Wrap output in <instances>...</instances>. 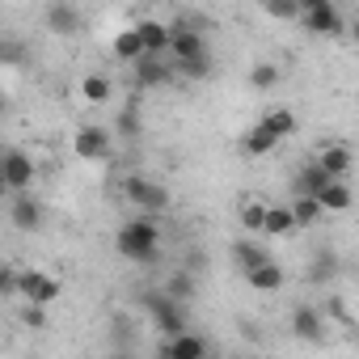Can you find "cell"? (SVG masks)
Segmentation results:
<instances>
[{"label": "cell", "instance_id": "obj_1", "mask_svg": "<svg viewBox=\"0 0 359 359\" xmlns=\"http://www.w3.org/2000/svg\"><path fill=\"white\" fill-rule=\"evenodd\" d=\"M114 250H118L127 262H152L156 250H161V224H156V216L140 212L135 220H127V224L118 229V237H114Z\"/></svg>", "mask_w": 359, "mask_h": 359}, {"label": "cell", "instance_id": "obj_2", "mask_svg": "<svg viewBox=\"0 0 359 359\" xmlns=\"http://www.w3.org/2000/svg\"><path fill=\"white\" fill-rule=\"evenodd\" d=\"M123 199L131 203V208H140V212H148V216H161L169 203H173V195L161 187V182H152V177H140V173H131V177H123Z\"/></svg>", "mask_w": 359, "mask_h": 359}, {"label": "cell", "instance_id": "obj_3", "mask_svg": "<svg viewBox=\"0 0 359 359\" xmlns=\"http://www.w3.org/2000/svg\"><path fill=\"white\" fill-rule=\"evenodd\" d=\"M13 292L22 296V300H30V304H55L60 300V279L55 275H47V271H13Z\"/></svg>", "mask_w": 359, "mask_h": 359}, {"label": "cell", "instance_id": "obj_4", "mask_svg": "<svg viewBox=\"0 0 359 359\" xmlns=\"http://www.w3.org/2000/svg\"><path fill=\"white\" fill-rule=\"evenodd\" d=\"M144 309H148L152 325H156L165 338L177 334V330H187V309H182V300H173V296H165V292H152V296H144Z\"/></svg>", "mask_w": 359, "mask_h": 359}, {"label": "cell", "instance_id": "obj_5", "mask_svg": "<svg viewBox=\"0 0 359 359\" xmlns=\"http://www.w3.org/2000/svg\"><path fill=\"white\" fill-rule=\"evenodd\" d=\"M296 22H300L309 34H317V39H338V34L346 30L338 5H300V18H296Z\"/></svg>", "mask_w": 359, "mask_h": 359}, {"label": "cell", "instance_id": "obj_6", "mask_svg": "<svg viewBox=\"0 0 359 359\" xmlns=\"http://www.w3.org/2000/svg\"><path fill=\"white\" fill-rule=\"evenodd\" d=\"M0 169H5V187H9V195H18V191H30L34 187V156L30 152H22V148H5L0 152Z\"/></svg>", "mask_w": 359, "mask_h": 359}, {"label": "cell", "instance_id": "obj_7", "mask_svg": "<svg viewBox=\"0 0 359 359\" xmlns=\"http://www.w3.org/2000/svg\"><path fill=\"white\" fill-rule=\"evenodd\" d=\"M72 152L81 161H106L110 156V131L97 127V123H85L76 135H72Z\"/></svg>", "mask_w": 359, "mask_h": 359}, {"label": "cell", "instance_id": "obj_8", "mask_svg": "<svg viewBox=\"0 0 359 359\" xmlns=\"http://www.w3.org/2000/svg\"><path fill=\"white\" fill-rule=\"evenodd\" d=\"M165 55H173V60L208 55V34H203V30H191V26H169V47H165Z\"/></svg>", "mask_w": 359, "mask_h": 359}, {"label": "cell", "instance_id": "obj_9", "mask_svg": "<svg viewBox=\"0 0 359 359\" xmlns=\"http://www.w3.org/2000/svg\"><path fill=\"white\" fill-rule=\"evenodd\" d=\"M9 220H13V229H22V233H39V229H43V203H39L30 191H18V195H13V208H9Z\"/></svg>", "mask_w": 359, "mask_h": 359}, {"label": "cell", "instance_id": "obj_10", "mask_svg": "<svg viewBox=\"0 0 359 359\" xmlns=\"http://www.w3.org/2000/svg\"><path fill=\"white\" fill-rule=\"evenodd\" d=\"M47 30L60 34V39H72L81 30V9L72 5V0H51L47 5Z\"/></svg>", "mask_w": 359, "mask_h": 359}, {"label": "cell", "instance_id": "obj_11", "mask_svg": "<svg viewBox=\"0 0 359 359\" xmlns=\"http://www.w3.org/2000/svg\"><path fill=\"white\" fill-rule=\"evenodd\" d=\"M292 334L304 338V342H321V338H325V313L313 309V304L292 309Z\"/></svg>", "mask_w": 359, "mask_h": 359}, {"label": "cell", "instance_id": "obj_12", "mask_svg": "<svg viewBox=\"0 0 359 359\" xmlns=\"http://www.w3.org/2000/svg\"><path fill=\"white\" fill-rule=\"evenodd\" d=\"M165 355L169 359H203L208 355V338L191 334V325H187V330H177V334L165 338Z\"/></svg>", "mask_w": 359, "mask_h": 359}, {"label": "cell", "instance_id": "obj_13", "mask_svg": "<svg viewBox=\"0 0 359 359\" xmlns=\"http://www.w3.org/2000/svg\"><path fill=\"white\" fill-rule=\"evenodd\" d=\"M245 279H250V287H254V292H279V287L287 283V271H283L275 258H266V262L250 266V271H245Z\"/></svg>", "mask_w": 359, "mask_h": 359}, {"label": "cell", "instance_id": "obj_14", "mask_svg": "<svg viewBox=\"0 0 359 359\" xmlns=\"http://www.w3.org/2000/svg\"><path fill=\"white\" fill-rule=\"evenodd\" d=\"M313 199L321 203V212H351V203H355V195H351V187H346V177H330V182H325Z\"/></svg>", "mask_w": 359, "mask_h": 359}, {"label": "cell", "instance_id": "obj_15", "mask_svg": "<svg viewBox=\"0 0 359 359\" xmlns=\"http://www.w3.org/2000/svg\"><path fill=\"white\" fill-rule=\"evenodd\" d=\"M351 161H355V152H351L346 144H325V148L317 152V165H321L330 177H346V173H351Z\"/></svg>", "mask_w": 359, "mask_h": 359}, {"label": "cell", "instance_id": "obj_16", "mask_svg": "<svg viewBox=\"0 0 359 359\" xmlns=\"http://www.w3.org/2000/svg\"><path fill=\"white\" fill-rule=\"evenodd\" d=\"M135 34L144 43V55H165V47H169V26L165 22H140Z\"/></svg>", "mask_w": 359, "mask_h": 359}, {"label": "cell", "instance_id": "obj_17", "mask_svg": "<svg viewBox=\"0 0 359 359\" xmlns=\"http://www.w3.org/2000/svg\"><path fill=\"white\" fill-rule=\"evenodd\" d=\"M131 68H135V81H140V85H165V81H169L165 55H140Z\"/></svg>", "mask_w": 359, "mask_h": 359}, {"label": "cell", "instance_id": "obj_18", "mask_svg": "<svg viewBox=\"0 0 359 359\" xmlns=\"http://www.w3.org/2000/svg\"><path fill=\"white\" fill-rule=\"evenodd\" d=\"M287 212H292V224H296V229H313V224L325 216V212H321V203H317L313 195H292Z\"/></svg>", "mask_w": 359, "mask_h": 359}, {"label": "cell", "instance_id": "obj_19", "mask_svg": "<svg viewBox=\"0 0 359 359\" xmlns=\"http://www.w3.org/2000/svg\"><path fill=\"white\" fill-rule=\"evenodd\" d=\"M275 140H287V135H296V114L287 110V106H275V110H266L262 118H258Z\"/></svg>", "mask_w": 359, "mask_h": 359}, {"label": "cell", "instance_id": "obj_20", "mask_svg": "<svg viewBox=\"0 0 359 359\" xmlns=\"http://www.w3.org/2000/svg\"><path fill=\"white\" fill-rule=\"evenodd\" d=\"M325 182H330V173H325V169L313 161V165H304V169L296 173V182H292V195H317Z\"/></svg>", "mask_w": 359, "mask_h": 359}, {"label": "cell", "instance_id": "obj_21", "mask_svg": "<svg viewBox=\"0 0 359 359\" xmlns=\"http://www.w3.org/2000/svg\"><path fill=\"white\" fill-rule=\"evenodd\" d=\"M110 51H114V60H123V64H135V60L144 55V43H140L135 26H131V30H118V34H114V47H110Z\"/></svg>", "mask_w": 359, "mask_h": 359}, {"label": "cell", "instance_id": "obj_22", "mask_svg": "<svg viewBox=\"0 0 359 359\" xmlns=\"http://www.w3.org/2000/svg\"><path fill=\"white\" fill-rule=\"evenodd\" d=\"M279 144H283V140H275L262 123H254V127H250V135H245V156H266V152H275Z\"/></svg>", "mask_w": 359, "mask_h": 359}, {"label": "cell", "instance_id": "obj_23", "mask_svg": "<svg viewBox=\"0 0 359 359\" xmlns=\"http://www.w3.org/2000/svg\"><path fill=\"white\" fill-rule=\"evenodd\" d=\"M110 76H102V72H89L85 81H81V97L85 102H93V106H102V102H110Z\"/></svg>", "mask_w": 359, "mask_h": 359}, {"label": "cell", "instance_id": "obj_24", "mask_svg": "<svg viewBox=\"0 0 359 359\" xmlns=\"http://www.w3.org/2000/svg\"><path fill=\"white\" fill-rule=\"evenodd\" d=\"M296 224H292V212L287 208H266V220H262V233L266 237H287Z\"/></svg>", "mask_w": 359, "mask_h": 359}, {"label": "cell", "instance_id": "obj_25", "mask_svg": "<svg viewBox=\"0 0 359 359\" xmlns=\"http://www.w3.org/2000/svg\"><path fill=\"white\" fill-rule=\"evenodd\" d=\"M233 258H237V266H241V271H250V266L266 262V258H271V250H262V245H254V241H237V245H233Z\"/></svg>", "mask_w": 359, "mask_h": 359}, {"label": "cell", "instance_id": "obj_26", "mask_svg": "<svg viewBox=\"0 0 359 359\" xmlns=\"http://www.w3.org/2000/svg\"><path fill=\"white\" fill-rule=\"evenodd\" d=\"M334 275H338V254L321 250V254L313 258V266H309V279H313V283H330Z\"/></svg>", "mask_w": 359, "mask_h": 359}, {"label": "cell", "instance_id": "obj_27", "mask_svg": "<svg viewBox=\"0 0 359 359\" xmlns=\"http://www.w3.org/2000/svg\"><path fill=\"white\" fill-rule=\"evenodd\" d=\"M161 292H165V296H173V300H191V296H195V279H191V271H177Z\"/></svg>", "mask_w": 359, "mask_h": 359}, {"label": "cell", "instance_id": "obj_28", "mask_svg": "<svg viewBox=\"0 0 359 359\" xmlns=\"http://www.w3.org/2000/svg\"><path fill=\"white\" fill-rule=\"evenodd\" d=\"M187 81H208L212 76V55H195V60H177Z\"/></svg>", "mask_w": 359, "mask_h": 359}, {"label": "cell", "instance_id": "obj_29", "mask_svg": "<svg viewBox=\"0 0 359 359\" xmlns=\"http://www.w3.org/2000/svg\"><path fill=\"white\" fill-rule=\"evenodd\" d=\"M250 85H254L258 93L275 89V85H279V68H275V64H254V72H250Z\"/></svg>", "mask_w": 359, "mask_h": 359}, {"label": "cell", "instance_id": "obj_30", "mask_svg": "<svg viewBox=\"0 0 359 359\" xmlns=\"http://www.w3.org/2000/svg\"><path fill=\"white\" fill-rule=\"evenodd\" d=\"M262 220H266V203H245L241 208V229L245 233H262Z\"/></svg>", "mask_w": 359, "mask_h": 359}, {"label": "cell", "instance_id": "obj_31", "mask_svg": "<svg viewBox=\"0 0 359 359\" xmlns=\"http://www.w3.org/2000/svg\"><path fill=\"white\" fill-rule=\"evenodd\" d=\"M266 13L279 18V22H296L300 18V5H292V0H266Z\"/></svg>", "mask_w": 359, "mask_h": 359}, {"label": "cell", "instance_id": "obj_32", "mask_svg": "<svg viewBox=\"0 0 359 359\" xmlns=\"http://www.w3.org/2000/svg\"><path fill=\"white\" fill-rule=\"evenodd\" d=\"M22 321H26L30 330H43V325H47V304H30V300H26V309H22Z\"/></svg>", "mask_w": 359, "mask_h": 359}, {"label": "cell", "instance_id": "obj_33", "mask_svg": "<svg viewBox=\"0 0 359 359\" xmlns=\"http://www.w3.org/2000/svg\"><path fill=\"white\" fill-rule=\"evenodd\" d=\"M118 135H127V140L140 135V118H135V110H123V114H118Z\"/></svg>", "mask_w": 359, "mask_h": 359}, {"label": "cell", "instance_id": "obj_34", "mask_svg": "<svg viewBox=\"0 0 359 359\" xmlns=\"http://www.w3.org/2000/svg\"><path fill=\"white\" fill-rule=\"evenodd\" d=\"M5 292H13V271L0 266V296H5Z\"/></svg>", "mask_w": 359, "mask_h": 359}, {"label": "cell", "instance_id": "obj_35", "mask_svg": "<svg viewBox=\"0 0 359 359\" xmlns=\"http://www.w3.org/2000/svg\"><path fill=\"white\" fill-rule=\"evenodd\" d=\"M0 152H5V148H0ZM9 195V187H5V169H0V199H5Z\"/></svg>", "mask_w": 359, "mask_h": 359}, {"label": "cell", "instance_id": "obj_36", "mask_svg": "<svg viewBox=\"0 0 359 359\" xmlns=\"http://www.w3.org/2000/svg\"><path fill=\"white\" fill-rule=\"evenodd\" d=\"M304 5H338V0H304Z\"/></svg>", "mask_w": 359, "mask_h": 359}, {"label": "cell", "instance_id": "obj_37", "mask_svg": "<svg viewBox=\"0 0 359 359\" xmlns=\"http://www.w3.org/2000/svg\"><path fill=\"white\" fill-rule=\"evenodd\" d=\"M0 64H5V43H0Z\"/></svg>", "mask_w": 359, "mask_h": 359}, {"label": "cell", "instance_id": "obj_38", "mask_svg": "<svg viewBox=\"0 0 359 359\" xmlns=\"http://www.w3.org/2000/svg\"><path fill=\"white\" fill-rule=\"evenodd\" d=\"M0 114H5V97H0Z\"/></svg>", "mask_w": 359, "mask_h": 359}, {"label": "cell", "instance_id": "obj_39", "mask_svg": "<svg viewBox=\"0 0 359 359\" xmlns=\"http://www.w3.org/2000/svg\"><path fill=\"white\" fill-rule=\"evenodd\" d=\"M292 5H304V0H292Z\"/></svg>", "mask_w": 359, "mask_h": 359}]
</instances>
